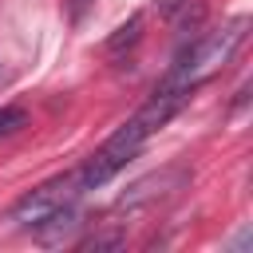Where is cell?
Masks as SVG:
<instances>
[{"instance_id": "cell-1", "label": "cell", "mask_w": 253, "mask_h": 253, "mask_svg": "<svg viewBox=\"0 0 253 253\" xmlns=\"http://www.w3.org/2000/svg\"><path fill=\"white\" fill-rule=\"evenodd\" d=\"M245 28H249V20L237 16V20H229V24L213 28V32H206V36H198L190 47L178 51V63H174L170 71H178L186 83L198 87L206 75H213L217 67H225V63L233 59V51H237L241 40H245Z\"/></svg>"}, {"instance_id": "cell-2", "label": "cell", "mask_w": 253, "mask_h": 253, "mask_svg": "<svg viewBox=\"0 0 253 253\" xmlns=\"http://www.w3.org/2000/svg\"><path fill=\"white\" fill-rule=\"evenodd\" d=\"M150 134H146V126L138 123V119H130V123H123L79 170H75V182H79V190H99V186H107L138 150H142V142H146Z\"/></svg>"}, {"instance_id": "cell-3", "label": "cell", "mask_w": 253, "mask_h": 253, "mask_svg": "<svg viewBox=\"0 0 253 253\" xmlns=\"http://www.w3.org/2000/svg\"><path fill=\"white\" fill-rule=\"evenodd\" d=\"M83 190H79V182H75V174H67V178H55V182H47V186H40V190H32V194H24L12 210H8V221H16V225H36L40 217H47L51 210H59L63 202H75Z\"/></svg>"}, {"instance_id": "cell-4", "label": "cell", "mask_w": 253, "mask_h": 253, "mask_svg": "<svg viewBox=\"0 0 253 253\" xmlns=\"http://www.w3.org/2000/svg\"><path fill=\"white\" fill-rule=\"evenodd\" d=\"M186 170L182 166H166V170H158V174H146V178H138L123 198H119V210H138V206H150V202H158V198H170L174 190H182L186 186Z\"/></svg>"}, {"instance_id": "cell-5", "label": "cell", "mask_w": 253, "mask_h": 253, "mask_svg": "<svg viewBox=\"0 0 253 253\" xmlns=\"http://www.w3.org/2000/svg\"><path fill=\"white\" fill-rule=\"evenodd\" d=\"M79 225H83L79 206H75V202H63V206L51 210L47 217H40V221L32 225V233H36L40 245H67V241H75Z\"/></svg>"}, {"instance_id": "cell-6", "label": "cell", "mask_w": 253, "mask_h": 253, "mask_svg": "<svg viewBox=\"0 0 253 253\" xmlns=\"http://www.w3.org/2000/svg\"><path fill=\"white\" fill-rule=\"evenodd\" d=\"M138 36H142V16H130V20H126L111 40H107V51H111V55H119L123 47H134V43H138Z\"/></svg>"}, {"instance_id": "cell-7", "label": "cell", "mask_w": 253, "mask_h": 253, "mask_svg": "<svg viewBox=\"0 0 253 253\" xmlns=\"http://www.w3.org/2000/svg\"><path fill=\"white\" fill-rule=\"evenodd\" d=\"M126 245V233H119V229H111V233H91V237H83L79 241V249L83 253H99V249H123Z\"/></svg>"}, {"instance_id": "cell-8", "label": "cell", "mask_w": 253, "mask_h": 253, "mask_svg": "<svg viewBox=\"0 0 253 253\" xmlns=\"http://www.w3.org/2000/svg\"><path fill=\"white\" fill-rule=\"evenodd\" d=\"M24 123H28V111L24 107H0V138L4 134H16Z\"/></svg>"}]
</instances>
